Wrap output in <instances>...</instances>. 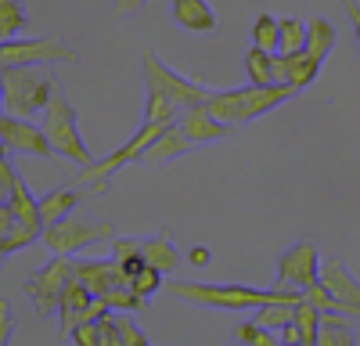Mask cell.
Instances as JSON below:
<instances>
[{"instance_id":"6da1fadb","label":"cell","mask_w":360,"mask_h":346,"mask_svg":"<svg viewBox=\"0 0 360 346\" xmlns=\"http://www.w3.org/2000/svg\"><path fill=\"white\" fill-rule=\"evenodd\" d=\"M166 293L184 300V303H195V307H213V310H256L263 303H274V300H299L303 293L292 285H274V288H252V285H238V281H227V285H209V281H184V278H166Z\"/></svg>"},{"instance_id":"7a4b0ae2","label":"cell","mask_w":360,"mask_h":346,"mask_svg":"<svg viewBox=\"0 0 360 346\" xmlns=\"http://www.w3.org/2000/svg\"><path fill=\"white\" fill-rule=\"evenodd\" d=\"M299 91L288 83H249V86H231V91H213L205 101V108L217 115V120L231 123L234 130L245 127V123H256L259 115L281 108L285 101H292Z\"/></svg>"},{"instance_id":"3957f363","label":"cell","mask_w":360,"mask_h":346,"mask_svg":"<svg viewBox=\"0 0 360 346\" xmlns=\"http://www.w3.org/2000/svg\"><path fill=\"white\" fill-rule=\"evenodd\" d=\"M0 83H4V112L25 115V120L40 115L51 94L62 86L47 72V65H0Z\"/></svg>"},{"instance_id":"277c9868","label":"cell","mask_w":360,"mask_h":346,"mask_svg":"<svg viewBox=\"0 0 360 346\" xmlns=\"http://www.w3.org/2000/svg\"><path fill=\"white\" fill-rule=\"evenodd\" d=\"M72 271L76 278L94 293L98 300H105L108 310H130V314H141L148 307V300H141L134 288H130V278L127 271L115 264V260H72Z\"/></svg>"},{"instance_id":"5b68a950","label":"cell","mask_w":360,"mask_h":346,"mask_svg":"<svg viewBox=\"0 0 360 346\" xmlns=\"http://www.w3.org/2000/svg\"><path fill=\"white\" fill-rule=\"evenodd\" d=\"M40 120H44V134H47V141H51L54 155H62V159H69V162H76V166H90V162H94V152L86 148V141H83V134H79L76 108H72V101L65 98L62 86L51 94L47 108L40 112Z\"/></svg>"},{"instance_id":"8992f818","label":"cell","mask_w":360,"mask_h":346,"mask_svg":"<svg viewBox=\"0 0 360 346\" xmlns=\"http://www.w3.org/2000/svg\"><path fill=\"white\" fill-rule=\"evenodd\" d=\"M166 123H148V120H141V130L127 141V144H119V148L112 152V155H105V159H94L90 166H79V173L72 177V184H90L94 191H105L108 188V181L115 177L123 166H130V162H141V155H144V148L152 144L155 137H159V130H162Z\"/></svg>"},{"instance_id":"52a82bcc","label":"cell","mask_w":360,"mask_h":346,"mask_svg":"<svg viewBox=\"0 0 360 346\" xmlns=\"http://www.w3.org/2000/svg\"><path fill=\"white\" fill-rule=\"evenodd\" d=\"M115 238V224L108 220H79V217H62L58 224H47L44 227V249L47 252H58V256H76L90 245H98V242H108Z\"/></svg>"},{"instance_id":"ba28073f","label":"cell","mask_w":360,"mask_h":346,"mask_svg":"<svg viewBox=\"0 0 360 346\" xmlns=\"http://www.w3.org/2000/svg\"><path fill=\"white\" fill-rule=\"evenodd\" d=\"M141 72H144V86H152V91H162L176 108H191V105H205L209 94H213V86H205L198 79H188L180 76L176 69H169L155 51H144L141 54Z\"/></svg>"},{"instance_id":"9c48e42d","label":"cell","mask_w":360,"mask_h":346,"mask_svg":"<svg viewBox=\"0 0 360 346\" xmlns=\"http://www.w3.org/2000/svg\"><path fill=\"white\" fill-rule=\"evenodd\" d=\"M72 274H76V271H72V256L51 252L47 264L25 278V296L33 300V310H37L40 317L58 314V300H62V288L69 285Z\"/></svg>"},{"instance_id":"30bf717a","label":"cell","mask_w":360,"mask_h":346,"mask_svg":"<svg viewBox=\"0 0 360 346\" xmlns=\"http://www.w3.org/2000/svg\"><path fill=\"white\" fill-rule=\"evenodd\" d=\"M54 62H79V51L62 37L44 40H0V65H54Z\"/></svg>"},{"instance_id":"8fae6325","label":"cell","mask_w":360,"mask_h":346,"mask_svg":"<svg viewBox=\"0 0 360 346\" xmlns=\"http://www.w3.org/2000/svg\"><path fill=\"white\" fill-rule=\"evenodd\" d=\"M317 281L324 285V293L332 296V307H335L339 314H349L353 321H360V278L342 264L339 256L321 260Z\"/></svg>"},{"instance_id":"7c38bea8","label":"cell","mask_w":360,"mask_h":346,"mask_svg":"<svg viewBox=\"0 0 360 346\" xmlns=\"http://www.w3.org/2000/svg\"><path fill=\"white\" fill-rule=\"evenodd\" d=\"M105 300H98L90 288L72 274L69 285L62 288V300H58V332H62V339H69V332L79 325V321H90V317L105 314Z\"/></svg>"},{"instance_id":"4fadbf2b","label":"cell","mask_w":360,"mask_h":346,"mask_svg":"<svg viewBox=\"0 0 360 346\" xmlns=\"http://www.w3.org/2000/svg\"><path fill=\"white\" fill-rule=\"evenodd\" d=\"M0 141H4L8 152H15V155H37V159L54 155L44 127H37L33 120H25V115H11V112L0 115Z\"/></svg>"},{"instance_id":"5bb4252c","label":"cell","mask_w":360,"mask_h":346,"mask_svg":"<svg viewBox=\"0 0 360 346\" xmlns=\"http://www.w3.org/2000/svg\"><path fill=\"white\" fill-rule=\"evenodd\" d=\"M317 271H321V252L314 242H295L278 256V281L299 288V293L317 281Z\"/></svg>"},{"instance_id":"9a60e30c","label":"cell","mask_w":360,"mask_h":346,"mask_svg":"<svg viewBox=\"0 0 360 346\" xmlns=\"http://www.w3.org/2000/svg\"><path fill=\"white\" fill-rule=\"evenodd\" d=\"M176 127L184 130V134L198 144V148H205V144H217V141H224V137H231V134H234V127H231V123H224V120H217V115L209 112L205 105L180 108Z\"/></svg>"},{"instance_id":"2e32d148","label":"cell","mask_w":360,"mask_h":346,"mask_svg":"<svg viewBox=\"0 0 360 346\" xmlns=\"http://www.w3.org/2000/svg\"><path fill=\"white\" fill-rule=\"evenodd\" d=\"M198 144L176 127V120L173 123H166L162 130H159V137L144 148V155H141V162L144 166H166V162H173V159H180V155H188V152H195Z\"/></svg>"},{"instance_id":"e0dca14e","label":"cell","mask_w":360,"mask_h":346,"mask_svg":"<svg viewBox=\"0 0 360 346\" xmlns=\"http://www.w3.org/2000/svg\"><path fill=\"white\" fill-rule=\"evenodd\" d=\"M321 58H314L310 51H295V54H274V79L278 83H288L295 91L310 86L321 72Z\"/></svg>"},{"instance_id":"ac0fdd59","label":"cell","mask_w":360,"mask_h":346,"mask_svg":"<svg viewBox=\"0 0 360 346\" xmlns=\"http://www.w3.org/2000/svg\"><path fill=\"white\" fill-rule=\"evenodd\" d=\"M169 11H173V22L188 33H198V37H209L220 29V18H217V8L209 0H169Z\"/></svg>"},{"instance_id":"d6986e66","label":"cell","mask_w":360,"mask_h":346,"mask_svg":"<svg viewBox=\"0 0 360 346\" xmlns=\"http://www.w3.org/2000/svg\"><path fill=\"white\" fill-rule=\"evenodd\" d=\"M141 252H144L148 264L159 267L166 278L176 274V267L184 264V252L173 245V235H169V231H159V235H152V238H141Z\"/></svg>"},{"instance_id":"ffe728a7","label":"cell","mask_w":360,"mask_h":346,"mask_svg":"<svg viewBox=\"0 0 360 346\" xmlns=\"http://www.w3.org/2000/svg\"><path fill=\"white\" fill-rule=\"evenodd\" d=\"M8 213L15 224H25V227H33L44 235V220H40V198L29 191V184L22 177H15L11 184V198H8Z\"/></svg>"},{"instance_id":"44dd1931","label":"cell","mask_w":360,"mask_h":346,"mask_svg":"<svg viewBox=\"0 0 360 346\" xmlns=\"http://www.w3.org/2000/svg\"><path fill=\"white\" fill-rule=\"evenodd\" d=\"M356 332H353V317L349 314H321V328H317V346H353Z\"/></svg>"},{"instance_id":"7402d4cb","label":"cell","mask_w":360,"mask_h":346,"mask_svg":"<svg viewBox=\"0 0 360 346\" xmlns=\"http://www.w3.org/2000/svg\"><path fill=\"white\" fill-rule=\"evenodd\" d=\"M76 206H79L76 184H62V188L47 191V195L40 198V220H44V227H47V224H58L62 217H69Z\"/></svg>"},{"instance_id":"603a6c76","label":"cell","mask_w":360,"mask_h":346,"mask_svg":"<svg viewBox=\"0 0 360 346\" xmlns=\"http://www.w3.org/2000/svg\"><path fill=\"white\" fill-rule=\"evenodd\" d=\"M335 44H339V33H335V25L328 22L324 15H317V18H310L307 22V51L314 54V58H324L335 51Z\"/></svg>"},{"instance_id":"cb8c5ba5","label":"cell","mask_w":360,"mask_h":346,"mask_svg":"<svg viewBox=\"0 0 360 346\" xmlns=\"http://www.w3.org/2000/svg\"><path fill=\"white\" fill-rule=\"evenodd\" d=\"M242 65H245L249 83H274V54H270V51L252 44L245 51V58H242Z\"/></svg>"},{"instance_id":"d4e9b609","label":"cell","mask_w":360,"mask_h":346,"mask_svg":"<svg viewBox=\"0 0 360 346\" xmlns=\"http://www.w3.org/2000/svg\"><path fill=\"white\" fill-rule=\"evenodd\" d=\"M22 29H29V11L22 0H0V40L18 37Z\"/></svg>"},{"instance_id":"484cf974","label":"cell","mask_w":360,"mask_h":346,"mask_svg":"<svg viewBox=\"0 0 360 346\" xmlns=\"http://www.w3.org/2000/svg\"><path fill=\"white\" fill-rule=\"evenodd\" d=\"M292 325L303 332V346H317V328H321V310L314 303H307L303 296L295 300V310H292Z\"/></svg>"},{"instance_id":"4316f807","label":"cell","mask_w":360,"mask_h":346,"mask_svg":"<svg viewBox=\"0 0 360 346\" xmlns=\"http://www.w3.org/2000/svg\"><path fill=\"white\" fill-rule=\"evenodd\" d=\"M278 54L307 51V22L303 18H278Z\"/></svg>"},{"instance_id":"83f0119b","label":"cell","mask_w":360,"mask_h":346,"mask_svg":"<svg viewBox=\"0 0 360 346\" xmlns=\"http://www.w3.org/2000/svg\"><path fill=\"white\" fill-rule=\"evenodd\" d=\"M112 260L127 271V278L148 264L144 252H141V238H112Z\"/></svg>"},{"instance_id":"f1b7e54d","label":"cell","mask_w":360,"mask_h":346,"mask_svg":"<svg viewBox=\"0 0 360 346\" xmlns=\"http://www.w3.org/2000/svg\"><path fill=\"white\" fill-rule=\"evenodd\" d=\"M112 325H115V342L119 346H148V335L130 317V310H112Z\"/></svg>"},{"instance_id":"f546056e","label":"cell","mask_w":360,"mask_h":346,"mask_svg":"<svg viewBox=\"0 0 360 346\" xmlns=\"http://www.w3.org/2000/svg\"><path fill=\"white\" fill-rule=\"evenodd\" d=\"M292 310H295V300H274V303H263L256 307V321L266 325V328H274L281 332L288 321H292Z\"/></svg>"},{"instance_id":"4dcf8cb0","label":"cell","mask_w":360,"mask_h":346,"mask_svg":"<svg viewBox=\"0 0 360 346\" xmlns=\"http://www.w3.org/2000/svg\"><path fill=\"white\" fill-rule=\"evenodd\" d=\"M180 115V108L162 94V91H152V86H148V98H144V120L148 123H173Z\"/></svg>"},{"instance_id":"1f68e13d","label":"cell","mask_w":360,"mask_h":346,"mask_svg":"<svg viewBox=\"0 0 360 346\" xmlns=\"http://www.w3.org/2000/svg\"><path fill=\"white\" fill-rule=\"evenodd\" d=\"M162 285H166V274H162L159 267H152V264H144L141 271H134V274H130V288H134V293H137L141 300H152Z\"/></svg>"},{"instance_id":"d6a6232c","label":"cell","mask_w":360,"mask_h":346,"mask_svg":"<svg viewBox=\"0 0 360 346\" xmlns=\"http://www.w3.org/2000/svg\"><path fill=\"white\" fill-rule=\"evenodd\" d=\"M234 339L245 342V346H278V342H281L278 332L266 328V325H259L256 317H252V321H245V325H238V328H234Z\"/></svg>"},{"instance_id":"836d02e7","label":"cell","mask_w":360,"mask_h":346,"mask_svg":"<svg viewBox=\"0 0 360 346\" xmlns=\"http://www.w3.org/2000/svg\"><path fill=\"white\" fill-rule=\"evenodd\" d=\"M278 33H281V29H278L274 15H256V22H252V44L256 47L278 54Z\"/></svg>"},{"instance_id":"e575fe53","label":"cell","mask_w":360,"mask_h":346,"mask_svg":"<svg viewBox=\"0 0 360 346\" xmlns=\"http://www.w3.org/2000/svg\"><path fill=\"white\" fill-rule=\"evenodd\" d=\"M11 339H15V314L8 300H0V346H8Z\"/></svg>"},{"instance_id":"d590c367","label":"cell","mask_w":360,"mask_h":346,"mask_svg":"<svg viewBox=\"0 0 360 346\" xmlns=\"http://www.w3.org/2000/svg\"><path fill=\"white\" fill-rule=\"evenodd\" d=\"M184 260H188V264H195V267H209V264H213V252H209V245H191L184 252Z\"/></svg>"},{"instance_id":"8d00e7d4","label":"cell","mask_w":360,"mask_h":346,"mask_svg":"<svg viewBox=\"0 0 360 346\" xmlns=\"http://www.w3.org/2000/svg\"><path fill=\"white\" fill-rule=\"evenodd\" d=\"M144 4H148V0H115V15H123V18L127 15H137Z\"/></svg>"},{"instance_id":"74e56055","label":"cell","mask_w":360,"mask_h":346,"mask_svg":"<svg viewBox=\"0 0 360 346\" xmlns=\"http://www.w3.org/2000/svg\"><path fill=\"white\" fill-rule=\"evenodd\" d=\"M342 8H346V15L353 22V33H356V44H360V4L356 0H342Z\"/></svg>"},{"instance_id":"f35d334b","label":"cell","mask_w":360,"mask_h":346,"mask_svg":"<svg viewBox=\"0 0 360 346\" xmlns=\"http://www.w3.org/2000/svg\"><path fill=\"white\" fill-rule=\"evenodd\" d=\"M278 339H281V342H295V346H303V332H299L292 321H288V325L278 332Z\"/></svg>"},{"instance_id":"ab89813d","label":"cell","mask_w":360,"mask_h":346,"mask_svg":"<svg viewBox=\"0 0 360 346\" xmlns=\"http://www.w3.org/2000/svg\"><path fill=\"white\" fill-rule=\"evenodd\" d=\"M8 198H11V191H8V188H0V210L8 206Z\"/></svg>"},{"instance_id":"60d3db41","label":"cell","mask_w":360,"mask_h":346,"mask_svg":"<svg viewBox=\"0 0 360 346\" xmlns=\"http://www.w3.org/2000/svg\"><path fill=\"white\" fill-rule=\"evenodd\" d=\"M0 115H4V83H0Z\"/></svg>"},{"instance_id":"b9f144b4","label":"cell","mask_w":360,"mask_h":346,"mask_svg":"<svg viewBox=\"0 0 360 346\" xmlns=\"http://www.w3.org/2000/svg\"><path fill=\"white\" fill-rule=\"evenodd\" d=\"M4 155H8V144H4V141H0V159H4Z\"/></svg>"}]
</instances>
